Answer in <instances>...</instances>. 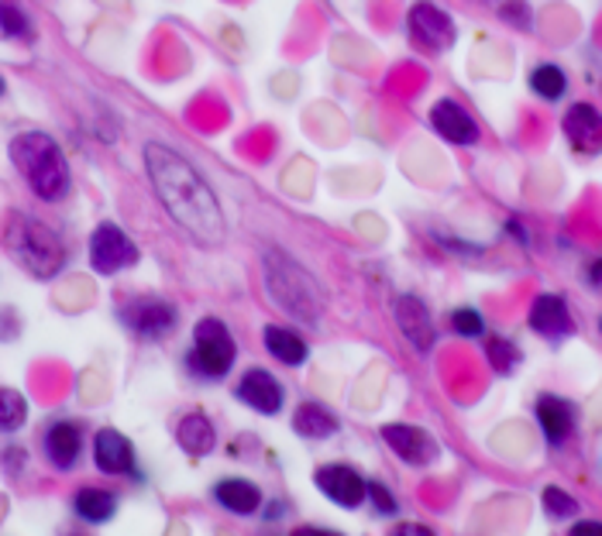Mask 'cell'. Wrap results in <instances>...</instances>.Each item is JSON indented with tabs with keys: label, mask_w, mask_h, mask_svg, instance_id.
Masks as SVG:
<instances>
[{
	"label": "cell",
	"mask_w": 602,
	"mask_h": 536,
	"mask_svg": "<svg viewBox=\"0 0 602 536\" xmlns=\"http://www.w3.org/2000/svg\"><path fill=\"white\" fill-rule=\"evenodd\" d=\"M94 461L104 475H135V447L125 433L100 430L94 437Z\"/></svg>",
	"instance_id": "cell-16"
},
{
	"label": "cell",
	"mask_w": 602,
	"mask_h": 536,
	"mask_svg": "<svg viewBox=\"0 0 602 536\" xmlns=\"http://www.w3.org/2000/svg\"><path fill=\"white\" fill-rule=\"evenodd\" d=\"M237 358V344L231 338V330L207 316V320H200L196 330H193V351H190V368L200 371L204 379H224L231 364Z\"/></svg>",
	"instance_id": "cell-5"
},
{
	"label": "cell",
	"mask_w": 602,
	"mask_h": 536,
	"mask_svg": "<svg viewBox=\"0 0 602 536\" xmlns=\"http://www.w3.org/2000/svg\"><path fill=\"white\" fill-rule=\"evenodd\" d=\"M407 28L414 35V41H420L424 49H434V52H445L455 46V21L440 11L430 0H417V4L407 11Z\"/></svg>",
	"instance_id": "cell-8"
},
{
	"label": "cell",
	"mask_w": 602,
	"mask_h": 536,
	"mask_svg": "<svg viewBox=\"0 0 602 536\" xmlns=\"http://www.w3.org/2000/svg\"><path fill=\"white\" fill-rule=\"evenodd\" d=\"M396 323H399V330H404V338H407L420 354L434 348L437 330H434V320H430L424 300H417V296H399V300H396Z\"/></svg>",
	"instance_id": "cell-15"
},
{
	"label": "cell",
	"mask_w": 602,
	"mask_h": 536,
	"mask_svg": "<svg viewBox=\"0 0 602 536\" xmlns=\"http://www.w3.org/2000/svg\"><path fill=\"white\" fill-rule=\"evenodd\" d=\"M313 478H317V488L344 509L361 506V499L369 495V481L361 478L351 465H324V468H317Z\"/></svg>",
	"instance_id": "cell-9"
},
{
	"label": "cell",
	"mask_w": 602,
	"mask_h": 536,
	"mask_svg": "<svg viewBox=\"0 0 602 536\" xmlns=\"http://www.w3.org/2000/svg\"><path fill=\"white\" fill-rule=\"evenodd\" d=\"M120 320H125V327L132 330V334H138L142 341H163L166 334H173L176 330V306L158 300V296H135L128 300L125 306H120Z\"/></svg>",
	"instance_id": "cell-6"
},
{
	"label": "cell",
	"mask_w": 602,
	"mask_h": 536,
	"mask_svg": "<svg viewBox=\"0 0 602 536\" xmlns=\"http://www.w3.org/2000/svg\"><path fill=\"white\" fill-rule=\"evenodd\" d=\"M4 252L35 279H56L66 269V244L59 241V234L28 214L8 217Z\"/></svg>",
	"instance_id": "cell-3"
},
{
	"label": "cell",
	"mask_w": 602,
	"mask_h": 536,
	"mask_svg": "<svg viewBox=\"0 0 602 536\" xmlns=\"http://www.w3.org/2000/svg\"><path fill=\"white\" fill-rule=\"evenodd\" d=\"M176 440H179V447L186 454H193V458H204V454L214 450L217 433H214V427H211V420L204 417V412H186V417L179 420Z\"/></svg>",
	"instance_id": "cell-20"
},
{
	"label": "cell",
	"mask_w": 602,
	"mask_h": 536,
	"mask_svg": "<svg viewBox=\"0 0 602 536\" xmlns=\"http://www.w3.org/2000/svg\"><path fill=\"white\" fill-rule=\"evenodd\" d=\"M527 82H531V90H534L541 100H547V104H554V100H561V97L569 94V76H565V69L554 66V62L534 66Z\"/></svg>",
	"instance_id": "cell-24"
},
{
	"label": "cell",
	"mask_w": 602,
	"mask_h": 536,
	"mask_svg": "<svg viewBox=\"0 0 602 536\" xmlns=\"http://www.w3.org/2000/svg\"><path fill=\"white\" fill-rule=\"evenodd\" d=\"M396 533H399V536H427L430 529H427V526H399Z\"/></svg>",
	"instance_id": "cell-34"
},
{
	"label": "cell",
	"mask_w": 602,
	"mask_h": 536,
	"mask_svg": "<svg viewBox=\"0 0 602 536\" xmlns=\"http://www.w3.org/2000/svg\"><path fill=\"white\" fill-rule=\"evenodd\" d=\"M599 334H602V320H599Z\"/></svg>",
	"instance_id": "cell-36"
},
{
	"label": "cell",
	"mask_w": 602,
	"mask_h": 536,
	"mask_svg": "<svg viewBox=\"0 0 602 536\" xmlns=\"http://www.w3.org/2000/svg\"><path fill=\"white\" fill-rule=\"evenodd\" d=\"M585 279H589L592 289H599V293H602V259H595V262L585 269Z\"/></svg>",
	"instance_id": "cell-33"
},
{
	"label": "cell",
	"mask_w": 602,
	"mask_h": 536,
	"mask_svg": "<svg viewBox=\"0 0 602 536\" xmlns=\"http://www.w3.org/2000/svg\"><path fill=\"white\" fill-rule=\"evenodd\" d=\"M430 128L445 138V142H452V145H475L478 142V124L472 120V114L458 104V100H452V97H445V100H437L434 107H430Z\"/></svg>",
	"instance_id": "cell-11"
},
{
	"label": "cell",
	"mask_w": 602,
	"mask_h": 536,
	"mask_svg": "<svg viewBox=\"0 0 602 536\" xmlns=\"http://www.w3.org/2000/svg\"><path fill=\"white\" fill-rule=\"evenodd\" d=\"M262 338H265V348H269V354H272L275 361H283V364H290V368H297V364L307 361V341L297 334V330L269 323Z\"/></svg>",
	"instance_id": "cell-21"
},
{
	"label": "cell",
	"mask_w": 602,
	"mask_h": 536,
	"mask_svg": "<svg viewBox=\"0 0 602 536\" xmlns=\"http://www.w3.org/2000/svg\"><path fill=\"white\" fill-rule=\"evenodd\" d=\"M452 330H455V334H462V338H482V334H486V320H482L478 310L462 306V310L452 313Z\"/></svg>",
	"instance_id": "cell-28"
},
{
	"label": "cell",
	"mask_w": 602,
	"mask_h": 536,
	"mask_svg": "<svg viewBox=\"0 0 602 536\" xmlns=\"http://www.w3.org/2000/svg\"><path fill=\"white\" fill-rule=\"evenodd\" d=\"M499 14H503V21H513L516 28H531V8L527 4H506Z\"/></svg>",
	"instance_id": "cell-31"
},
{
	"label": "cell",
	"mask_w": 602,
	"mask_h": 536,
	"mask_svg": "<svg viewBox=\"0 0 602 536\" xmlns=\"http://www.w3.org/2000/svg\"><path fill=\"white\" fill-rule=\"evenodd\" d=\"M561 128H565L569 145H572L579 155H599V152H602V114H599V107H592V104H572V107L565 110V120H561Z\"/></svg>",
	"instance_id": "cell-10"
},
{
	"label": "cell",
	"mask_w": 602,
	"mask_h": 536,
	"mask_svg": "<svg viewBox=\"0 0 602 536\" xmlns=\"http://www.w3.org/2000/svg\"><path fill=\"white\" fill-rule=\"evenodd\" d=\"M369 499L376 503V509L382 513V516H392L399 506H396V499H392V495L382 488V485H376V481H369Z\"/></svg>",
	"instance_id": "cell-30"
},
{
	"label": "cell",
	"mask_w": 602,
	"mask_h": 536,
	"mask_svg": "<svg viewBox=\"0 0 602 536\" xmlns=\"http://www.w3.org/2000/svg\"><path fill=\"white\" fill-rule=\"evenodd\" d=\"M572 536H602V523L599 519H582L572 526Z\"/></svg>",
	"instance_id": "cell-32"
},
{
	"label": "cell",
	"mask_w": 602,
	"mask_h": 536,
	"mask_svg": "<svg viewBox=\"0 0 602 536\" xmlns=\"http://www.w3.org/2000/svg\"><path fill=\"white\" fill-rule=\"evenodd\" d=\"M214 499H217V506H224L234 516H252L262 506V491L245 478H224L214 485Z\"/></svg>",
	"instance_id": "cell-19"
},
{
	"label": "cell",
	"mask_w": 602,
	"mask_h": 536,
	"mask_svg": "<svg viewBox=\"0 0 602 536\" xmlns=\"http://www.w3.org/2000/svg\"><path fill=\"white\" fill-rule=\"evenodd\" d=\"M293 430L307 440H328L331 433H338V417L320 402H303L293 417Z\"/></svg>",
	"instance_id": "cell-22"
},
{
	"label": "cell",
	"mask_w": 602,
	"mask_h": 536,
	"mask_svg": "<svg viewBox=\"0 0 602 536\" xmlns=\"http://www.w3.org/2000/svg\"><path fill=\"white\" fill-rule=\"evenodd\" d=\"M138 262V247L135 241L120 231L117 224H100L90 237V265L100 275H117Z\"/></svg>",
	"instance_id": "cell-7"
},
{
	"label": "cell",
	"mask_w": 602,
	"mask_h": 536,
	"mask_svg": "<svg viewBox=\"0 0 602 536\" xmlns=\"http://www.w3.org/2000/svg\"><path fill=\"white\" fill-rule=\"evenodd\" d=\"M486 358H489V364L499 371V376H513L524 354H520V348L509 338H489L486 341Z\"/></svg>",
	"instance_id": "cell-26"
},
{
	"label": "cell",
	"mask_w": 602,
	"mask_h": 536,
	"mask_svg": "<svg viewBox=\"0 0 602 536\" xmlns=\"http://www.w3.org/2000/svg\"><path fill=\"white\" fill-rule=\"evenodd\" d=\"M0 31H4V38H25L28 18L14 4H0Z\"/></svg>",
	"instance_id": "cell-29"
},
{
	"label": "cell",
	"mask_w": 602,
	"mask_h": 536,
	"mask_svg": "<svg viewBox=\"0 0 602 536\" xmlns=\"http://www.w3.org/2000/svg\"><path fill=\"white\" fill-rule=\"evenodd\" d=\"M11 162L14 169L28 179L31 193L49 203L62 199L69 193V162L59 152V145L46 131H25L11 142Z\"/></svg>",
	"instance_id": "cell-2"
},
{
	"label": "cell",
	"mask_w": 602,
	"mask_h": 536,
	"mask_svg": "<svg viewBox=\"0 0 602 536\" xmlns=\"http://www.w3.org/2000/svg\"><path fill=\"white\" fill-rule=\"evenodd\" d=\"M544 513L551 519H572L579 513V499H575V495H569L565 488L547 485L544 488Z\"/></svg>",
	"instance_id": "cell-27"
},
{
	"label": "cell",
	"mask_w": 602,
	"mask_h": 536,
	"mask_svg": "<svg viewBox=\"0 0 602 536\" xmlns=\"http://www.w3.org/2000/svg\"><path fill=\"white\" fill-rule=\"evenodd\" d=\"M382 440L389 444V450H396V458L407 465H427L437 458V444L430 440V433H424L410 423H386Z\"/></svg>",
	"instance_id": "cell-13"
},
{
	"label": "cell",
	"mask_w": 602,
	"mask_h": 536,
	"mask_svg": "<svg viewBox=\"0 0 602 536\" xmlns=\"http://www.w3.org/2000/svg\"><path fill=\"white\" fill-rule=\"evenodd\" d=\"M28 417L25 396L14 389H0V433H14Z\"/></svg>",
	"instance_id": "cell-25"
},
{
	"label": "cell",
	"mask_w": 602,
	"mask_h": 536,
	"mask_svg": "<svg viewBox=\"0 0 602 536\" xmlns=\"http://www.w3.org/2000/svg\"><path fill=\"white\" fill-rule=\"evenodd\" d=\"M42 444H46L49 465L59 468V471H69V468L79 461V450H84V437H79L76 423H66V420L52 423V427L46 430V440H42Z\"/></svg>",
	"instance_id": "cell-18"
},
{
	"label": "cell",
	"mask_w": 602,
	"mask_h": 536,
	"mask_svg": "<svg viewBox=\"0 0 602 536\" xmlns=\"http://www.w3.org/2000/svg\"><path fill=\"white\" fill-rule=\"evenodd\" d=\"M265 275H269V289L279 306H287L297 320H307V323L320 320V306H324L320 289L297 262H290L287 255H269Z\"/></svg>",
	"instance_id": "cell-4"
},
{
	"label": "cell",
	"mask_w": 602,
	"mask_h": 536,
	"mask_svg": "<svg viewBox=\"0 0 602 536\" xmlns=\"http://www.w3.org/2000/svg\"><path fill=\"white\" fill-rule=\"evenodd\" d=\"M531 327L537 330L541 338H547V341H561V338H572L575 334V320H572L569 303L561 300V296H554V293H544V296L534 300Z\"/></svg>",
	"instance_id": "cell-14"
},
{
	"label": "cell",
	"mask_w": 602,
	"mask_h": 536,
	"mask_svg": "<svg viewBox=\"0 0 602 536\" xmlns=\"http://www.w3.org/2000/svg\"><path fill=\"white\" fill-rule=\"evenodd\" d=\"M537 423H541V433L547 437L551 447L557 444H565L572 433H575V406L569 399H561V396H541L537 406Z\"/></svg>",
	"instance_id": "cell-17"
},
{
	"label": "cell",
	"mask_w": 602,
	"mask_h": 536,
	"mask_svg": "<svg viewBox=\"0 0 602 536\" xmlns=\"http://www.w3.org/2000/svg\"><path fill=\"white\" fill-rule=\"evenodd\" d=\"M145 165H148V176L152 186L163 199V206L169 211V217L204 247H214L224 241V214H221V203L217 193L211 189V183L200 176L193 165L169 145H145Z\"/></svg>",
	"instance_id": "cell-1"
},
{
	"label": "cell",
	"mask_w": 602,
	"mask_h": 536,
	"mask_svg": "<svg viewBox=\"0 0 602 536\" xmlns=\"http://www.w3.org/2000/svg\"><path fill=\"white\" fill-rule=\"evenodd\" d=\"M4 90H8V87H4V79H0V97H4Z\"/></svg>",
	"instance_id": "cell-35"
},
{
	"label": "cell",
	"mask_w": 602,
	"mask_h": 536,
	"mask_svg": "<svg viewBox=\"0 0 602 536\" xmlns=\"http://www.w3.org/2000/svg\"><path fill=\"white\" fill-rule=\"evenodd\" d=\"M237 399L262 412V417H275L283 409V386L265 368H249L237 382Z\"/></svg>",
	"instance_id": "cell-12"
},
{
	"label": "cell",
	"mask_w": 602,
	"mask_h": 536,
	"mask_svg": "<svg viewBox=\"0 0 602 536\" xmlns=\"http://www.w3.org/2000/svg\"><path fill=\"white\" fill-rule=\"evenodd\" d=\"M76 516L87 519V523H107L117 513V495L107 488H79L76 491Z\"/></svg>",
	"instance_id": "cell-23"
}]
</instances>
